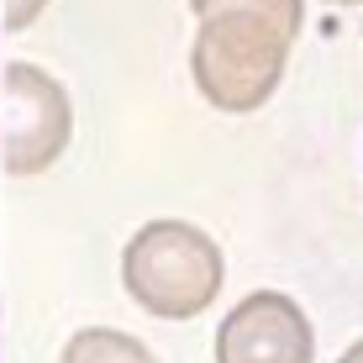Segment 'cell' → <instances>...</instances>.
Instances as JSON below:
<instances>
[{"label": "cell", "mask_w": 363, "mask_h": 363, "mask_svg": "<svg viewBox=\"0 0 363 363\" xmlns=\"http://www.w3.org/2000/svg\"><path fill=\"white\" fill-rule=\"evenodd\" d=\"M195 48H190V79L206 106L247 116V111L269 106V95L284 79V58H290L295 27L279 16L242 0H216V6L195 11Z\"/></svg>", "instance_id": "1"}, {"label": "cell", "mask_w": 363, "mask_h": 363, "mask_svg": "<svg viewBox=\"0 0 363 363\" xmlns=\"http://www.w3.org/2000/svg\"><path fill=\"white\" fill-rule=\"evenodd\" d=\"M221 279H227V258H221L216 237L200 232L195 221L158 216L137 227L121 247V284L158 321H190L211 311Z\"/></svg>", "instance_id": "2"}, {"label": "cell", "mask_w": 363, "mask_h": 363, "mask_svg": "<svg viewBox=\"0 0 363 363\" xmlns=\"http://www.w3.org/2000/svg\"><path fill=\"white\" fill-rule=\"evenodd\" d=\"M74 137L69 90L27 58H0V169L43 174L64 158Z\"/></svg>", "instance_id": "3"}, {"label": "cell", "mask_w": 363, "mask_h": 363, "mask_svg": "<svg viewBox=\"0 0 363 363\" xmlns=\"http://www.w3.org/2000/svg\"><path fill=\"white\" fill-rule=\"evenodd\" d=\"M311 358H316V327L279 290L242 295L216 327V363H311Z\"/></svg>", "instance_id": "4"}, {"label": "cell", "mask_w": 363, "mask_h": 363, "mask_svg": "<svg viewBox=\"0 0 363 363\" xmlns=\"http://www.w3.org/2000/svg\"><path fill=\"white\" fill-rule=\"evenodd\" d=\"M58 363H158V353L147 342H137L132 332L116 327H84L64 342V358Z\"/></svg>", "instance_id": "5"}, {"label": "cell", "mask_w": 363, "mask_h": 363, "mask_svg": "<svg viewBox=\"0 0 363 363\" xmlns=\"http://www.w3.org/2000/svg\"><path fill=\"white\" fill-rule=\"evenodd\" d=\"M200 6H216V0H190V11H200ZM242 6L269 11V16H279L284 27H295V32H300V21H306V0H242Z\"/></svg>", "instance_id": "6"}, {"label": "cell", "mask_w": 363, "mask_h": 363, "mask_svg": "<svg viewBox=\"0 0 363 363\" xmlns=\"http://www.w3.org/2000/svg\"><path fill=\"white\" fill-rule=\"evenodd\" d=\"M43 6L48 0H6V21H0V27L6 32H27L37 16H43Z\"/></svg>", "instance_id": "7"}, {"label": "cell", "mask_w": 363, "mask_h": 363, "mask_svg": "<svg viewBox=\"0 0 363 363\" xmlns=\"http://www.w3.org/2000/svg\"><path fill=\"white\" fill-rule=\"evenodd\" d=\"M337 363H363V337H358V342H353V347H347V353H342V358H337Z\"/></svg>", "instance_id": "8"}, {"label": "cell", "mask_w": 363, "mask_h": 363, "mask_svg": "<svg viewBox=\"0 0 363 363\" xmlns=\"http://www.w3.org/2000/svg\"><path fill=\"white\" fill-rule=\"evenodd\" d=\"M327 6H363V0H327Z\"/></svg>", "instance_id": "9"}]
</instances>
